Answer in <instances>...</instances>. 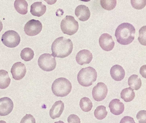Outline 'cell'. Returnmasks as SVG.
I'll return each instance as SVG.
<instances>
[{
	"mask_svg": "<svg viewBox=\"0 0 146 123\" xmlns=\"http://www.w3.org/2000/svg\"><path fill=\"white\" fill-rule=\"evenodd\" d=\"M97 73L95 69L91 67L82 68L77 76L78 83L84 87H89L97 79Z\"/></svg>",
	"mask_w": 146,
	"mask_h": 123,
	"instance_id": "277c9868",
	"label": "cell"
},
{
	"mask_svg": "<svg viewBox=\"0 0 146 123\" xmlns=\"http://www.w3.org/2000/svg\"><path fill=\"white\" fill-rule=\"evenodd\" d=\"M64 109V104L61 101H57L54 102L49 112L50 117L53 119L59 118Z\"/></svg>",
	"mask_w": 146,
	"mask_h": 123,
	"instance_id": "5bb4252c",
	"label": "cell"
},
{
	"mask_svg": "<svg viewBox=\"0 0 146 123\" xmlns=\"http://www.w3.org/2000/svg\"><path fill=\"white\" fill-rule=\"evenodd\" d=\"M46 7L42 2H36L31 6L30 12L32 15L37 17H40L45 13Z\"/></svg>",
	"mask_w": 146,
	"mask_h": 123,
	"instance_id": "ac0fdd59",
	"label": "cell"
},
{
	"mask_svg": "<svg viewBox=\"0 0 146 123\" xmlns=\"http://www.w3.org/2000/svg\"><path fill=\"white\" fill-rule=\"evenodd\" d=\"M100 4L104 9L106 10H112L115 8L117 5L116 0H101Z\"/></svg>",
	"mask_w": 146,
	"mask_h": 123,
	"instance_id": "484cf974",
	"label": "cell"
},
{
	"mask_svg": "<svg viewBox=\"0 0 146 123\" xmlns=\"http://www.w3.org/2000/svg\"><path fill=\"white\" fill-rule=\"evenodd\" d=\"M140 73L143 77L146 78V65H144L141 67Z\"/></svg>",
	"mask_w": 146,
	"mask_h": 123,
	"instance_id": "d6a6232c",
	"label": "cell"
},
{
	"mask_svg": "<svg viewBox=\"0 0 146 123\" xmlns=\"http://www.w3.org/2000/svg\"><path fill=\"white\" fill-rule=\"evenodd\" d=\"M110 111L113 114L118 115L121 114L124 110V105L119 99H115L112 100L109 105Z\"/></svg>",
	"mask_w": 146,
	"mask_h": 123,
	"instance_id": "2e32d148",
	"label": "cell"
},
{
	"mask_svg": "<svg viewBox=\"0 0 146 123\" xmlns=\"http://www.w3.org/2000/svg\"><path fill=\"white\" fill-rule=\"evenodd\" d=\"M90 14L89 9L85 5H79L75 9V15L81 21H85L89 19Z\"/></svg>",
	"mask_w": 146,
	"mask_h": 123,
	"instance_id": "9a60e30c",
	"label": "cell"
},
{
	"mask_svg": "<svg viewBox=\"0 0 146 123\" xmlns=\"http://www.w3.org/2000/svg\"><path fill=\"white\" fill-rule=\"evenodd\" d=\"M80 107L82 111L85 112H90L93 107V103L89 98L87 97L82 98L79 103Z\"/></svg>",
	"mask_w": 146,
	"mask_h": 123,
	"instance_id": "603a6c76",
	"label": "cell"
},
{
	"mask_svg": "<svg viewBox=\"0 0 146 123\" xmlns=\"http://www.w3.org/2000/svg\"><path fill=\"white\" fill-rule=\"evenodd\" d=\"M108 92L107 86L104 83H98L93 88L92 96L93 98L97 101H101L106 97Z\"/></svg>",
	"mask_w": 146,
	"mask_h": 123,
	"instance_id": "9c48e42d",
	"label": "cell"
},
{
	"mask_svg": "<svg viewBox=\"0 0 146 123\" xmlns=\"http://www.w3.org/2000/svg\"><path fill=\"white\" fill-rule=\"evenodd\" d=\"M69 123H81V120L79 117L76 114H72L68 118Z\"/></svg>",
	"mask_w": 146,
	"mask_h": 123,
	"instance_id": "4dcf8cb0",
	"label": "cell"
},
{
	"mask_svg": "<svg viewBox=\"0 0 146 123\" xmlns=\"http://www.w3.org/2000/svg\"><path fill=\"white\" fill-rule=\"evenodd\" d=\"M73 48V43L70 39L60 37L56 38L52 44V55L54 58H64L70 54Z\"/></svg>",
	"mask_w": 146,
	"mask_h": 123,
	"instance_id": "6da1fadb",
	"label": "cell"
},
{
	"mask_svg": "<svg viewBox=\"0 0 146 123\" xmlns=\"http://www.w3.org/2000/svg\"><path fill=\"white\" fill-rule=\"evenodd\" d=\"M146 26H142L139 31V37L138 40L142 45H146Z\"/></svg>",
	"mask_w": 146,
	"mask_h": 123,
	"instance_id": "4316f807",
	"label": "cell"
},
{
	"mask_svg": "<svg viewBox=\"0 0 146 123\" xmlns=\"http://www.w3.org/2000/svg\"><path fill=\"white\" fill-rule=\"evenodd\" d=\"M14 104L11 99L8 97L0 99V116H5L10 114L13 110Z\"/></svg>",
	"mask_w": 146,
	"mask_h": 123,
	"instance_id": "8fae6325",
	"label": "cell"
},
{
	"mask_svg": "<svg viewBox=\"0 0 146 123\" xmlns=\"http://www.w3.org/2000/svg\"><path fill=\"white\" fill-rule=\"evenodd\" d=\"M3 24H2V21L0 20V32L3 29Z\"/></svg>",
	"mask_w": 146,
	"mask_h": 123,
	"instance_id": "836d02e7",
	"label": "cell"
},
{
	"mask_svg": "<svg viewBox=\"0 0 146 123\" xmlns=\"http://www.w3.org/2000/svg\"><path fill=\"white\" fill-rule=\"evenodd\" d=\"M60 27L64 34L72 36L78 31L79 25L73 16L67 15L61 21Z\"/></svg>",
	"mask_w": 146,
	"mask_h": 123,
	"instance_id": "5b68a950",
	"label": "cell"
},
{
	"mask_svg": "<svg viewBox=\"0 0 146 123\" xmlns=\"http://www.w3.org/2000/svg\"><path fill=\"white\" fill-rule=\"evenodd\" d=\"M135 92L131 88L123 89L120 93L121 98L126 102H129L133 101L135 97Z\"/></svg>",
	"mask_w": 146,
	"mask_h": 123,
	"instance_id": "7402d4cb",
	"label": "cell"
},
{
	"mask_svg": "<svg viewBox=\"0 0 146 123\" xmlns=\"http://www.w3.org/2000/svg\"><path fill=\"white\" fill-rule=\"evenodd\" d=\"M1 41L7 47L13 48L17 47L21 41L20 36L15 31L8 30L2 36Z\"/></svg>",
	"mask_w": 146,
	"mask_h": 123,
	"instance_id": "52a82bcc",
	"label": "cell"
},
{
	"mask_svg": "<svg viewBox=\"0 0 146 123\" xmlns=\"http://www.w3.org/2000/svg\"><path fill=\"white\" fill-rule=\"evenodd\" d=\"M72 89L71 83L67 79L59 78L55 79L52 86V91L57 97H64L70 94Z\"/></svg>",
	"mask_w": 146,
	"mask_h": 123,
	"instance_id": "3957f363",
	"label": "cell"
},
{
	"mask_svg": "<svg viewBox=\"0 0 146 123\" xmlns=\"http://www.w3.org/2000/svg\"><path fill=\"white\" fill-rule=\"evenodd\" d=\"M120 123H136L134 118L130 116H126L123 117L120 121Z\"/></svg>",
	"mask_w": 146,
	"mask_h": 123,
	"instance_id": "1f68e13d",
	"label": "cell"
},
{
	"mask_svg": "<svg viewBox=\"0 0 146 123\" xmlns=\"http://www.w3.org/2000/svg\"><path fill=\"white\" fill-rule=\"evenodd\" d=\"M137 118L139 123H146V111L141 110L137 113Z\"/></svg>",
	"mask_w": 146,
	"mask_h": 123,
	"instance_id": "f1b7e54d",
	"label": "cell"
},
{
	"mask_svg": "<svg viewBox=\"0 0 146 123\" xmlns=\"http://www.w3.org/2000/svg\"><path fill=\"white\" fill-rule=\"evenodd\" d=\"M27 70L24 64L21 62L14 63L11 69L13 77L15 80H19L23 78L26 74Z\"/></svg>",
	"mask_w": 146,
	"mask_h": 123,
	"instance_id": "30bf717a",
	"label": "cell"
},
{
	"mask_svg": "<svg viewBox=\"0 0 146 123\" xmlns=\"http://www.w3.org/2000/svg\"><path fill=\"white\" fill-rule=\"evenodd\" d=\"M40 68L46 71H51L55 69L57 65L55 58L49 54H44L41 55L38 60Z\"/></svg>",
	"mask_w": 146,
	"mask_h": 123,
	"instance_id": "8992f818",
	"label": "cell"
},
{
	"mask_svg": "<svg viewBox=\"0 0 146 123\" xmlns=\"http://www.w3.org/2000/svg\"><path fill=\"white\" fill-rule=\"evenodd\" d=\"M131 3L132 7L136 9H142L146 5L145 0H131Z\"/></svg>",
	"mask_w": 146,
	"mask_h": 123,
	"instance_id": "83f0119b",
	"label": "cell"
},
{
	"mask_svg": "<svg viewBox=\"0 0 146 123\" xmlns=\"http://www.w3.org/2000/svg\"><path fill=\"white\" fill-rule=\"evenodd\" d=\"M35 54L33 50L30 48H25L21 51L20 56L21 58L26 62L29 61L34 58Z\"/></svg>",
	"mask_w": 146,
	"mask_h": 123,
	"instance_id": "cb8c5ba5",
	"label": "cell"
},
{
	"mask_svg": "<svg viewBox=\"0 0 146 123\" xmlns=\"http://www.w3.org/2000/svg\"><path fill=\"white\" fill-rule=\"evenodd\" d=\"M20 123H36L35 119L31 114H26L21 120Z\"/></svg>",
	"mask_w": 146,
	"mask_h": 123,
	"instance_id": "f546056e",
	"label": "cell"
},
{
	"mask_svg": "<svg viewBox=\"0 0 146 123\" xmlns=\"http://www.w3.org/2000/svg\"><path fill=\"white\" fill-rule=\"evenodd\" d=\"M0 123H7V122L4 120H0Z\"/></svg>",
	"mask_w": 146,
	"mask_h": 123,
	"instance_id": "d590c367",
	"label": "cell"
},
{
	"mask_svg": "<svg viewBox=\"0 0 146 123\" xmlns=\"http://www.w3.org/2000/svg\"><path fill=\"white\" fill-rule=\"evenodd\" d=\"M14 7L17 12L21 14L25 15L28 13V3L25 0H16Z\"/></svg>",
	"mask_w": 146,
	"mask_h": 123,
	"instance_id": "ffe728a7",
	"label": "cell"
},
{
	"mask_svg": "<svg viewBox=\"0 0 146 123\" xmlns=\"http://www.w3.org/2000/svg\"><path fill=\"white\" fill-rule=\"evenodd\" d=\"M135 32V27L131 24L122 23L116 29L115 36L119 43L128 45L134 41Z\"/></svg>",
	"mask_w": 146,
	"mask_h": 123,
	"instance_id": "7a4b0ae2",
	"label": "cell"
},
{
	"mask_svg": "<svg viewBox=\"0 0 146 123\" xmlns=\"http://www.w3.org/2000/svg\"><path fill=\"white\" fill-rule=\"evenodd\" d=\"M128 85L131 89L137 90L141 88L142 82L141 79L138 77V75L133 74L128 79Z\"/></svg>",
	"mask_w": 146,
	"mask_h": 123,
	"instance_id": "44dd1931",
	"label": "cell"
},
{
	"mask_svg": "<svg viewBox=\"0 0 146 123\" xmlns=\"http://www.w3.org/2000/svg\"><path fill=\"white\" fill-rule=\"evenodd\" d=\"M106 107L103 106H98L94 111V116L97 119L101 120L105 118L108 114Z\"/></svg>",
	"mask_w": 146,
	"mask_h": 123,
	"instance_id": "d4e9b609",
	"label": "cell"
},
{
	"mask_svg": "<svg viewBox=\"0 0 146 123\" xmlns=\"http://www.w3.org/2000/svg\"><path fill=\"white\" fill-rule=\"evenodd\" d=\"M10 78L8 72L4 70H0V89H6L11 83Z\"/></svg>",
	"mask_w": 146,
	"mask_h": 123,
	"instance_id": "d6986e66",
	"label": "cell"
},
{
	"mask_svg": "<svg viewBox=\"0 0 146 123\" xmlns=\"http://www.w3.org/2000/svg\"><path fill=\"white\" fill-rule=\"evenodd\" d=\"M42 25L40 21L32 19L29 20L25 24L24 27L25 33L28 36H36L41 32Z\"/></svg>",
	"mask_w": 146,
	"mask_h": 123,
	"instance_id": "ba28073f",
	"label": "cell"
},
{
	"mask_svg": "<svg viewBox=\"0 0 146 123\" xmlns=\"http://www.w3.org/2000/svg\"><path fill=\"white\" fill-rule=\"evenodd\" d=\"M99 44L101 48L106 51L111 50L114 48L115 42L112 37L108 33H104L100 36Z\"/></svg>",
	"mask_w": 146,
	"mask_h": 123,
	"instance_id": "7c38bea8",
	"label": "cell"
},
{
	"mask_svg": "<svg viewBox=\"0 0 146 123\" xmlns=\"http://www.w3.org/2000/svg\"><path fill=\"white\" fill-rule=\"evenodd\" d=\"M54 123H64V122H63V121H60H60H57V122H54Z\"/></svg>",
	"mask_w": 146,
	"mask_h": 123,
	"instance_id": "e575fe53",
	"label": "cell"
},
{
	"mask_svg": "<svg viewBox=\"0 0 146 123\" xmlns=\"http://www.w3.org/2000/svg\"><path fill=\"white\" fill-rule=\"evenodd\" d=\"M110 74L112 78L115 81H120L124 78L125 71L121 66L116 65L112 67L110 70Z\"/></svg>",
	"mask_w": 146,
	"mask_h": 123,
	"instance_id": "e0dca14e",
	"label": "cell"
},
{
	"mask_svg": "<svg viewBox=\"0 0 146 123\" xmlns=\"http://www.w3.org/2000/svg\"><path fill=\"white\" fill-rule=\"evenodd\" d=\"M93 59L92 53L88 50H80L76 56V61L79 65H83L85 64H89Z\"/></svg>",
	"mask_w": 146,
	"mask_h": 123,
	"instance_id": "4fadbf2b",
	"label": "cell"
}]
</instances>
